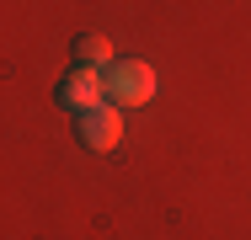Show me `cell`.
I'll list each match as a JSON object with an SVG mask.
<instances>
[{"instance_id":"cell-2","label":"cell","mask_w":251,"mask_h":240,"mask_svg":"<svg viewBox=\"0 0 251 240\" xmlns=\"http://www.w3.org/2000/svg\"><path fill=\"white\" fill-rule=\"evenodd\" d=\"M75 139L86 144L91 155L118 149V139H123V112H118L112 101H97L91 112H80V118H75Z\"/></svg>"},{"instance_id":"cell-3","label":"cell","mask_w":251,"mask_h":240,"mask_svg":"<svg viewBox=\"0 0 251 240\" xmlns=\"http://www.w3.org/2000/svg\"><path fill=\"white\" fill-rule=\"evenodd\" d=\"M53 101H59V112H70V118L91 112V107L101 101V75L97 70H70V75L53 86Z\"/></svg>"},{"instance_id":"cell-4","label":"cell","mask_w":251,"mask_h":240,"mask_svg":"<svg viewBox=\"0 0 251 240\" xmlns=\"http://www.w3.org/2000/svg\"><path fill=\"white\" fill-rule=\"evenodd\" d=\"M70 53H75V70H107V64H112V43H107V38H101V32H86V38H75V48H70Z\"/></svg>"},{"instance_id":"cell-1","label":"cell","mask_w":251,"mask_h":240,"mask_svg":"<svg viewBox=\"0 0 251 240\" xmlns=\"http://www.w3.org/2000/svg\"><path fill=\"white\" fill-rule=\"evenodd\" d=\"M155 86H160V80H155L150 59H112V64L101 70V101H112L118 112L155 101Z\"/></svg>"}]
</instances>
